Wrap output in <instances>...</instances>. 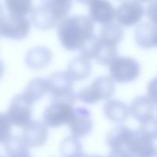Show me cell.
I'll return each mask as SVG.
<instances>
[{"label":"cell","mask_w":157,"mask_h":157,"mask_svg":"<svg viewBox=\"0 0 157 157\" xmlns=\"http://www.w3.org/2000/svg\"><path fill=\"white\" fill-rule=\"evenodd\" d=\"M60 152L62 157H85L83 147L78 138L69 136L63 140L60 145Z\"/></svg>","instance_id":"cell-23"},{"label":"cell","mask_w":157,"mask_h":157,"mask_svg":"<svg viewBox=\"0 0 157 157\" xmlns=\"http://www.w3.org/2000/svg\"><path fill=\"white\" fill-rule=\"evenodd\" d=\"M8 13L26 16L32 9V2L29 0H8L6 1Z\"/></svg>","instance_id":"cell-25"},{"label":"cell","mask_w":157,"mask_h":157,"mask_svg":"<svg viewBox=\"0 0 157 157\" xmlns=\"http://www.w3.org/2000/svg\"><path fill=\"white\" fill-rule=\"evenodd\" d=\"M156 120L131 130L126 150L134 157H156Z\"/></svg>","instance_id":"cell-3"},{"label":"cell","mask_w":157,"mask_h":157,"mask_svg":"<svg viewBox=\"0 0 157 157\" xmlns=\"http://www.w3.org/2000/svg\"><path fill=\"white\" fill-rule=\"evenodd\" d=\"M89 17L92 21L103 25L113 23L115 18V9L110 2L95 0L88 2Z\"/></svg>","instance_id":"cell-14"},{"label":"cell","mask_w":157,"mask_h":157,"mask_svg":"<svg viewBox=\"0 0 157 157\" xmlns=\"http://www.w3.org/2000/svg\"><path fill=\"white\" fill-rule=\"evenodd\" d=\"M3 15H4V12H3V8H2V6L1 5V3H0V18L2 17Z\"/></svg>","instance_id":"cell-31"},{"label":"cell","mask_w":157,"mask_h":157,"mask_svg":"<svg viewBox=\"0 0 157 157\" xmlns=\"http://www.w3.org/2000/svg\"><path fill=\"white\" fill-rule=\"evenodd\" d=\"M130 132L131 130L126 126H118L110 130L107 136V144L110 150L126 149Z\"/></svg>","instance_id":"cell-20"},{"label":"cell","mask_w":157,"mask_h":157,"mask_svg":"<svg viewBox=\"0 0 157 157\" xmlns=\"http://www.w3.org/2000/svg\"><path fill=\"white\" fill-rule=\"evenodd\" d=\"M0 157H2V156H1V155H0Z\"/></svg>","instance_id":"cell-33"},{"label":"cell","mask_w":157,"mask_h":157,"mask_svg":"<svg viewBox=\"0 0 157 157\" xmlns=\"http://www.w3.org/2000/svg\"><path fill=\"white\" fill-rule=\"evenodd\" d=\"M156 104V101L148 96L141 95L133 100L130 112H131L133 117L140 123L141 125L147 124L156 120L155 115Z\"/></svg>","instance_id":"cell-12"},{"label":"cell","mask_w":157,"mask_h":157,"mask_svg":"<svg viewBox=\"0 0 157 157\" xmlns=\"http://www.w3.org/2000/svg\"><path fill=\"white\" fill-rule=\"evenodd\" d=\"M145 13L141 2L137 1H126L118 6L115 10V17L118 25L122 27H130L139 23Z\"/></svg>","instance_id":"cell-10"},{"label":"cell","mask_w":157,"mask_h":157,"mask_svg":"<svg viewBox=\"0 0 157 157\" xmlns=\"http://www.w3.org/2000/svg\"><path fill=\"white\" fill-rule=\"evenodd\" d=\"M124 29L120 25L110 23L103 25L100 30L99 36H98V38L104 42L117 46L124 38Z\"/></svg>","instance_id":"cell-22"},{"label":"cell","mask_w":157,"mask_h":157,"mask_svg":"<svg viewBox=\"0 0 157 157\" xmlns=\"http://www.w3.org/2000/svg\"><path fill=\"white\" fill-rule=\"evenodd\" d=\"M68 126L71 134L76 138L85 137L90 134L93 130V121L90 110L84 107L75 108Z\"/></svg>","instance_id":"cell-11"},{"label":"cell","mask_w":157,"mask_h":157,"mask_svg":"<svg viewBox=\"0 0 157 157\" xmlns=\"http://www.w3.org/2000/svg\"><path fill=\"white\" fill-rule=\"evenodd\" d=\"M104 113L109 121L121 124L127 120L130 115V108L123 101L109 100L104 106Z\"/></svg>","instance_id":"cell-19"},{"label":"cell","mask_w":157,"mask_h":157,"mask_svg":"<svg viewBox=\"0 0 157 157\" xmlns=\"http://www.w3.org/2000/svg\"><path fill=\"white\" fill-rule=\"evenodd\" d=\"M115 92V84L108 76H100L94 79L90 85L80 90L77 94L81 102L94 104L101 100L109 99Z\"/></svg>","instance_id":"cell-5"},{"label":"cell","mask_w":157,"mask_h":157,"mask_svg":"<svg viewBox=\"0 0 157 157\" xmlns=\"http://www.w3.org/2000/svg\"><path fill=\"white\" fill-rule=\"evenodd\" d=\"M52 52L45 46H35L29 49L25 57L26 64L30 68L41 70L50 64Z\"/></svg>","instance_id":"cell-15"},{"label":"cell","mask_w":157,"mask_h":157,"mask_svg":"<svg viewBox=\"0 0 157 157\" xmlns=\"http://www.w3.org/2000/svg\"><path fill=\"white\" fill-rule=\"evenodd\" d=\"M46 83L52 101H61L74 105L77 94L73 89L74 81L67 72L57 71L51 74Z\"/></svg>","instance_id":"cell-4"},{"label":"cell","mask_w":157,"mask_h":157,"mask_svg":"<svg viewBox=\"0 0 157 157\" xmlns=\"http://www.w3.org/2000/svg\"><path fill=\"white\" fill-rule=\"evenodd\" d=\"M156 2H154L153 4H151L149 7L148 10V15L150 19L151 20V23L156 25Z\"/></svg>","instance_id":"cell-28"},{"label":"cell","mask_w":157,"mask_h":157,"mask_svg":"<svg viewBox=\"0 0 157 157\" xmlns=\"http://www.w3.org/2000/svg\"><path fill=\"white\" fill-rule=\"evenodd\" d=\"M11 124L6 113H0V144L4 143L11 136Z\"/></svg>","instance_id":"cell-26"},{"label":"cell","mask_w":157,"mask_h":157,"mask_svg":"<svg viewBox=\"0 0 157 157\" xmlns=\"http://www.w3.org/2000/svg\"><path fill=\"white\" fill-rule=\"evenodd\" d=\"M3 74H4V64H3L2 61L0 60V79L2 77Z\"/></svg>","instance_id":"cell-30"},{"label":"cell","mask_w":157,"mask_h":157,"mask_svg":"<svg viewBox=\"0 0 157 157\" xmlns=\"http://www.w3.org/2000/svg\"><path fill=\"white\" fill-rule=\"evenodd\" d=\"M6 114L11 125L24 128L32 121V104L22 94H17L12 98Z\"/></svg>","instance_id":"cell-8"},{"label":"cell","mask_w":157,"mask_h":157,"mask_svg":"<svg viewBox=\"0 0 157 157\" xmlns=\"http://www.w3.org/2000/svg\"><path fill=\"white\" fill-rule=\"evenodd\" d=\"M72 2L66 0L44 1L31 11V20L39 29L48 30L55 28L68 16Z\"/></svg>","instance_id":"cell-2"},{"label":"cell","mask_w":157,"mask_h":157,"mask_svg":"<svg viewBox=\"0 0 157 157\" xmlns=\"http://www.w3.org/2000/svg\"><path fill=\"white\" fill-rule=\"evenodd\" d=\"M48 91L46 80L41 78H35L31 80L25 88L22 95L33 104L41 99Z\"/></svg>","instance_id":"cell-21"},{"label":"cell","mask_w":157,"mask_h":157,"mask_svg":"<svg viewBox=\"0 0 157 157\" xmlns=\"http://www.w3.org/2000/svg\"><path fill=\"white\" fill-rule=\"evenodd\" d=\"M110 75L113 82L127 84L136 81L140 74V64L130 57H119L110 64Z\"/></svg>","instance_id":"cell-6"},{"label":"cell","mask_w":157,"mask_h":157,"mask_svg":"<svg viewBox=\"0 0 157 157\" xmlns=\"http://www.w3.org/2000/svg\"><path fill=\"white\" fill-rule=\"evenodd\" d=\"M4 150L6 155L19 153H29V146L25 144L21 136H12L11 135L4 143Z\"/></svg>","instance_id":"cell-24"},{"label":"cell","mask_w":157,"mask_h":157,"mask_svg":"<svg viewBox=\"0 0 157 157\" xmlns=\"http://www.w3.org/2000/svg\"><path fill=\"white\" fill-rule=\"evenodd\" d=\"M117 57V46L101 41L98 36L96 37L92 50L91 59L94 58L99 64L107 66L110 65V63Z\"/></svg>","instance_id":"cell-16"},{"label":"cell","mask_w":157,"mask_h":157,"mask_svg":"<svg viewBox=\"0 0 157 157\" xmlns=\"http://www.w3.org/2000/svg\"><path fill=\"white\" fill-rule=\"evenodd\" d=\"M48 136V129L40 121H32L24 127L23 138L25 144L31 147H39L46 143Z\"/></svg>","instance_id":"cell-13"},{"label":"cell","mask_w":157,"mask_h":157,"mask_svg":"<svg viewBox=\"0 0 157 157\" xmlns=\"http://www.w3.org/2000/svg\"><path fill=\"white\" fill-rule=\"evenodd\" d=\"M85 157H104V156H100V155H91V156H87V155H86Z\"/></svg>","instance_id":"cell-32"},{"label":"cell","mask_w":157,"mask_h":157,"mask_svg":"<svg viewBox=\"0 0 157 157\" xmlns=\"http://www.w3.org/2000/svg\"><path fill=\"white\" fill-rule=\"evenodd\" d=\"M94 25L88 15L67 16L58 25V35L65 50H81L89 39L94 36Z\"/></svg>","instance_id":"cell-1"},{"label":"cell","mask_w":157,"mask_h":157,"mask_svg":"<svg viewBox=\"0 0 157 157\" xmlns=\"http://www.w3.org/2000/svg\"><path fill=\"white\" fill-rule=\"evenodd\" d=\"M135 41L140 48L150 49L156 46V25L150 22L142 23L135 29Z\"/></svg>","instance_id":"cell-17"},{"label":"cell","mask_w":157,"mask_h":157,"mask_svg":"<svg viewBox=\"0 0 157 157\" xmlns=\"http://www.w3.org/2000/svg\"><path fill=\"white\" fill-rule=\"evenodd\" d=\"M91 71L92 65L90 60L82 55H78L69 62L67 73L73 81H81L88 78Z\"/></svg>","instance_id":"cell-18"},{"label":"cell","mask_w":157,"mask_h":157,"mask_svg":"<svg viewBox=\"0 0 157 157\" xmlns=\"http://www.w3.org/2000/svg\"><path fill=\"white\" fill-rule=\"evenodd\" d=\"M30 32V21L26 16L6 13L0 18V36L13 40L25 38Z\"/></svg>","instance_id":"cell-7"},{"label":"cell","mask_w":157,"mask_h":157,"mask_svg":"<svg viewBox=\"0 0 157 157\" xmlns=\"http://www.w3.org/2000/svg\"><path fill=\"white\" fill-rule=\"evenodd\" d=\"M108 157H134L130 154L126 149H120V150H111Z\"/></svg>","instance_id":"cell-27"},{"label":"cell","mask_w":157,"mask_h":157,"mask_svg":"<svg viewBox=\"0 0 157 157\" xmlns=\"http://www.w3.org/2000/svg\"><path fill=\"white\" fill-rule=\"evenodd\" d=\"M6 157H32L29 154V153L25 152V153H14V154L6 155Z\"/></svg>","instance_id":"cell-29"},{"label":"cell","mask_w":157,"mask_h":157,"mask_svg":"<svg viewBox=\"0 0 157 157\" xmlns=\"http://www.w3.org/2000/svg\"><path fill=\"white\" fill-rule=\"evenodd\" d=\"M73 105L61 101H52L43 113L44 124L46 127H61L64 124H68L74 115Z\"/></svg>","instance_id":"cell-9"}]
</instances>
